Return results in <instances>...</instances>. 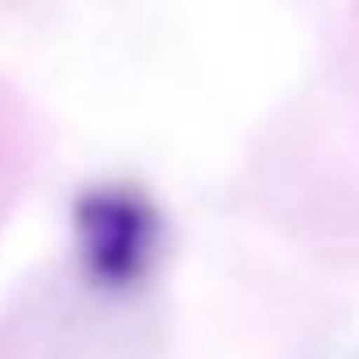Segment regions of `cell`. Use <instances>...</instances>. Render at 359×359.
Wrapping results in <instances>:
<instances>
[{
  "mask_svg": "<svg viewBox=\"0 0 359 359\" xmlns=\"http://www.w3.org/2000/svg\"><path fill=\"white\" fill-rule=\"evenodd\" d=\"M158 212L132 186H93L74 201L81 274L97 290L124 294L151 274L158 255Z\"/></svg>",
  "mask_w": 359,
  "mask_h": 359,
  "instance_id": "cell-1",
  "label": "cell"
}]
</instances>
